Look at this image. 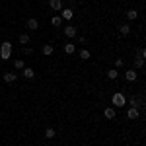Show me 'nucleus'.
I'll use <instances>...</instances> for the list:
<instances>
[{
  "label": "nucleus",
  "instance_id": "1",
  "mask_svg": "<svg viewBox=\"0 0 146 146\" xmlns=\"http://www.w3.org/2000/svg\"><path fill=\"white\" fill-rule=\"evenodd\" d=\"M12 55V43L10 41H4L2 45H0V58L2 60H8Z\"/></svg>",
  "mask_w": 146,
  "mask_h": 146
},
{
  "label": "nucleus",
  "instance_id": "2",
  "mask_svg": "<svg viewBox=\"0 0 146 146\" xmlns=\"http://www.w3.org/2000/svg\"><path fill=\"white\" fill-rule=\"evenodd\" d=\"M111 101H113V105L115 107H123V105H127V98H125L123 94H113V98H111Z\"/></svg>",
  "mask_w": 146,
  "mask_h": 146
},
{
  "label": "nucleus",
  "instance_id": "3",
  "mask_svg": "<svg viewBox=\"0 0 146 146\" xmlns=\"http://www.w3.org/2000/svg\"><path fill=\"white\" fill-rule=\"evenodd\" d=\"M49 6L55 12H60L62 10V0H49Z\"/></svg>",
  "mask_w": 146,
  "mask_h": 146
},
{
  "label": "nucleus",
  "instance_id": "4",
  "mask_svg": "<svg viewBox=\"0 0 146 146\" xmlns=\"http://www.w3.org/2000/svg\"><path fill=\"white\" fill-rule=\"evenodd\" d=\"M76 33H78V27H74V25H66L64 27V35L66 37H74Z\"/></svg>",
  "mask_w": 146,
  "mask_h": 146
},
{
  "label": "nucleus",
  "instance_id": "5",
  "mask_svg": "<svg viewBox=\"0 0 146 146\" xmlns=\"http://www.w3.org/2000/svg\"><path fill=\"white\" fill-rule=\"evenodd\" d=\"M25 25H27V29H31V31H35V29H39V22H37L35 18H29Z\"/></svg>",
  "mask_w": 146,
  "mask_h": 146
},
{
  "label": "nucleus",
  "instance_id": "6",
  "mask_svg": "<svg viewBox=\"0 0 146 146\" xmlns=\"http://www.w3.org/2000/svg\"><path fill=\"white\" fill-rule=\"evenodd\" d=\"M136 76H138V74H136V72L133 70V68L125 72V80H127V82H135V80H136Z\"/></svg>",
  "mask_w": 146,
  "mask_h": 146
},
{
  "label": "nucleus",
  "instance_id": "7",
  "mask_svg": "<svg viewBox=\"0 0 146 146\" xmlns=\"http://www.w3.org/2000/svg\"><path fill=\"white\" fill-rule=\"evenodd\" d=\"M62 14H60V18H62V20H72V16H74V12L70 10V8H62Z\"/></svg>",
  "mask_w": 146,
  "mask_h": 146
},
{
  "label": "nucleus",
  "instance_id": "8",
  "mask_svg": "<svg viewBox=\"0 0 146 146\" xmlns=\"http://www.w3.org/2000/svg\"><path fill=\"white\" fill-rule=\"evenodd\" d=\"M103 115H105V119H115V115H117V111H115V107H105V111H103Z\"/></svg>",
  "mask_w": 146,
  "mask_h": 146
},
{
  "label": "nucleus",
  "instance_id": "9",
  "mask_svg": "<svg viewBox=\"0 0 146 146\" xmlns=\"http://www.w3.org/2000/svg\"><path fill=\"white\" fill-rule=\"evenodd\" d=\"M22 70H23V72H22V74H23V78H27V80H29V78H33V76H35L33 68H29V66H23Z\"/></svg>",
  "mask_w": 146,
  "mask_h": 146
},
{
  "label": "nucleus",
  "instance_id": "10",
  "mask_svg": "<svg viewBox=\"0 0 146 146\" xmlns=\"http://www.w3.org/2000/svg\"><path fill=\"white\" fill-rule=\"evenodd\" d=\"M138 115H140V113H138V107H131V109L127 111V117H129V119H138Z\"/></svg>",
  "mask_w": 146,
  "mask_h": 146
},
{
  "label": "nucleus",
  "instance_id": "11",
  "mask_svg": "<svg viewBox=\"0 0 146 146\" xmlns=\"http://www.w3.org/2000/svg\"><path fill=\"white\" fill-rule=\"evenodd\" d=\"M2 78H4V82H8V84H12V82H16V78H18V76H16L14 72H6V74H4Z\"/></svg>",
  "mask_w": 146,
  "mask_h": 146
},
{
  "label": "nucleus",
  "instance_id": "12",
  "mask_svg": "<svg viewBox=\"0 0 146 146\" xmlns=\"http://www.w3.org/2000/svg\"><path fill=\"white\" fill-rule=\"evenodd\" d=\"M53 51H55V47L51 45V43L43 45V55H45V56H51V55H53Z\"/></svg>",
  "mask_w": 146,
  "mask_h": 146
},
{
  "label": "nucleus",
  "instance_id": "13",
  "mask_svg": "<svg viewBox=\"0 0 146 146\" xmlns=\"http://www.w3.org/2000/svg\"><path fill=\"white\" fill-rule=\"evenodd\" d=\"M107 78H109V80H117V78H119V70H117V68L107 70Z\"/></svg>",
  "mask_w": 146,
  "mask_h": 146
},
{
  "label": "nucleus",
  "instance_id": "14",
  "mask_svg": "<svg viewBox=\"0 0 146 146\" xmlns=\"http://www.w3.org/2000/svg\"><path fill=\"white\" fill-rule=\"evenodd\" d=\"M119 31H121V35H129V33H131V25H129V23L119 25Z\"/></svg>",
  "mask_w": 146,
  "mask_h": 146
},
{
  "label": "nucleus",
  "instance_id": "15",
  "mask_svg": "<svg viewBox=\"0 0 146 146\" xmlns=\"http://www.w3.org/2000/svg\"><path fill=\"white\" fill-rule=\"evenodd\" d=\"M74 51H76L74 43H66V45H64V53H66V55H74Z\"/></svg>",
  "mask_w": 146,
  "mask_h": 146
},
{
  "label": "nucleus",
  "instance_id": "16",
  "mask_svg": "<svg viewBox=\"0 0 146 146\" xmlns=\"http://www.w3.org/2000/svg\"><path fill=\"white\" fill-rule=\"evenodd\" d=\"M55 136H56V131L53 129V127H49V129L45 131V138H55Z\"/></svg>",
  "mask_w": 146,
  "mask_h": 146
},
{
  "label": "nucleus",
  "instance_id": "17",
  "mask_svg": "<svg viewBox=\"0 0 146 146\" xmlns=\"http://www.w3.org/2000/svg\"><path fill=\"white\" fill-rule=\"evenodd\" d=\"M136 18H138V12H136V10H129V12H127V20L133 22V20H136Z\"/></svg>",
  "mask_w": 146,
  "mask_h": 146
},
{
  "label": "nucleus",
  "instance_id": "18",
  "mask_svg": "<svg viewBox=\"0 0 146 146\" xmlns=\"http://www.w3.org/2000/svg\"><path fill=\"white\" fill-rule=\"evenodd\" d=\"M20 43H22L23 47H27V43H29V35H27V33H22V35H20Z\"/></svg>",
  "mask_w": 146,
  "mask_h": 146
},
{
  "label": "nucleus",
  "instance_id": "19",
  "mask_svg": "<svg viewBox=\"0 0 146 146\" xmlns=\"http://www.w3.org/2000/svg\"><path fill=\"white\" fill-rule=\"evenodd\" d=\"M51 23H53L55 27H58V25L62 23V18H60V16H53V18H51Z\"/></svg>",
  "mask_w": 146,
  "mask_h": 146
},
{
  "label": "nucleus",
  "instance_id": "20",
  "mask_svg": "<svg viewBox=\"0 0 146 146\" xmlns=\"http://www.w3.org/2000/svg\"><path fill=\"white\" fill-rule=\"evenodd\" d=\"M14 66L18 68V70H22V68L25 66V62H23V58H16V60H14Z\"/></svg>",
  "mask_w": 146,
  "mask_h": 146
},
{
  "label": "nucleus",
  "instance_id": "21",
  "mask_svg": "<svg viewBox=\"0 0 146 146\" xmlns=\"http://www.w3.org/2000/svg\"><path fill=\"white\" fill-rule=\"evenodd\" d=\"M80 58H82V60H88V58H90V51H88V49H82V51H80Z\"/></svg>",
  "mask_w": 146,
  "mask_h": 146
},
{
  "label": "nucleus",
  "instance_id": "22",
  "mask_svg": "<svg viewBox=\"0 0 146 146\" xmlns=\"http://www.w3.org/2000/svg\"><path fill=\"white\" fill-rule=\"evenodd\" d=\"M135 66L136 68H142V66H144V58H135Z\"/></svg>",
  "mask_w": 146,
  "mask_h": 146
},
{
  "label": "nucleus",
  "instance_id": "23",
  "mask_svg": "<svg viewBox=\"0 0 146 146\" xmlns=\"http://www.w3.org/2000/svg\"><path fill=\"white\" fill-rule=\"evenodd\" d=\"M144 56H146V51L142 49V47H140V49L136 51V58H144Z\"/></svg>",
  "mask_w": 146,
  "mask_h": 146
},
{
  "label": "nucleus",
  "instance_id": "24",
  "mask_svg": "<svg viewBox=\"0 0 146 146\" xmlns=\"http://www.w3.org/2000/svg\"><path fill=\"white\" fill-rule=\"evenodd\" d=\"M22 51L25 53V55H31V53H33V49H31V47H23Z\"/></svg>",
  "mask_w": 146,
  "mask_h": 146
},
{
  "label": "nucleus",
  "instance_id": "25",
  "mask_svg": "<svg viewBox=\"0 0 146 146\" xmlns=\"http://www.w3.org/2000/svg\"><path fill=\"white\" fill-rule=\"evenodd\" d=\"M115 66H117V68L123 66V58H117V60H115Z\"/></svg>",
  "mask_w": 146,
  "mask_h": 146
}]
</instances>
